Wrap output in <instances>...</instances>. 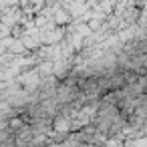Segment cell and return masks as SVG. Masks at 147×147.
Here are the masks:
<instances>
[{"mask_svg": "<svg viewBox=\"0 0 147 147\" xmlns=\"http://www.w3.org/2000/svg\"><path fill=\"white\" fill-rule=\"evenodd\" d=\"M77 137H79L81 143H93V145H103V143L109 139V135H107L105 131H101L95 123L85 125L83 129H79V131H77Z\"/></svg>", "mask_w": 147, "mask_h": 147, "instance_id": "obj_1", "label": "cell"}, {"mask_svg": "<svg viewBox=\"0 0 147 147\" xmlns=\"http://www.w3.org/2000/svg\"><path fill=\"white\" fill-rule=\"evenodd\" d=\"M71 20V16H69V12H63V10H57V14H55V22L57 24H67Z\"/></svg>", "mask_w": 147, "mask_h": 147, "instance_id": "obj_2", "label": "cell"}, {"mask_svg": "<svg viewBox=\"0 0 147 147\" xmlns=\"http://www.w3.org/2000/svg\"><path fill=\"white\" fill-rule=\"evenodd\" d=\"M6 8V0H0V12H2Z\"/></svg>", "mask_w": 147, "mask_h": 147, "instance_id": "obj_3", "label": "cell"}, {"mask_svg": "<svg viewBox=\"0 0 147 147\" xmlns=\"http://www.w3.org/2000/svg\"><path fill=\"white\" fill-rule=\"evenodd\" d=\"M79 147H99V145H93V143H81Z\"/></svg>", "mask_w": 147, "mask_h": 147, "instance_id": "obj_4", "label": "cell"}]
</instances>
